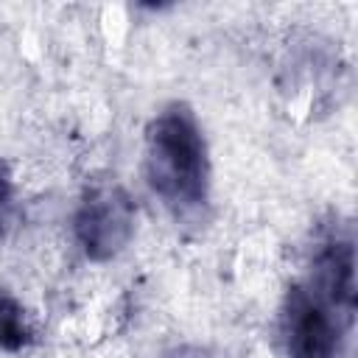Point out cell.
<instances>
[{
	"instance_id": "1",
	"label": "cell",
	"mask_w": 358,
	"mask_h": 358,
	"mask_svg": "<svg viewBox=\"0 0 358 358\" xmlns=\"http://www.w3.org/2000/svg\"><path fill=\"white\" fill-rule=\"evenodd\" d=\"M145 171L154 193L176 213H190L207 201V145L185 103H171L151 120L145 137Z\"/></svg>"
},
{
	"instance_id": "6",
	"label": "cell",
	"mask_w": 358,
	"mask_h": 358,
	"mask_svg": "<svg viewBox=\"0 0 358 358\" xmlns=\"http://www.w3.org/2000/svg\"><path fill=\"white\" fill-rule=\"evenodd\" d=\"M168 358H207V355L199 352V350H176V352H171Z\"/></svg>"
},
{
	"instance_id": "2",
	"label": "cell",
	"mask_w": 358,
	"mask_h": 358,
	"mask_svg": "<svg viewBox=\"0 0 358 358\" xmlns=\"http://www.w3.org/2000/svg\"><path fill=\"white\" fill-rule=\"evenodd\" d=\"M134 232V207L120 187H95L78 207L76 235L95 260L117 255Z\"/></svg>"
},
{
	"instance_id": "5",
	"label": "cell",
	"mask_w": 358,
	"mask_h": 358,
	"mask_svg": "<svg viewBox=\"0 0 358 358\" xmlns=\"http://www.w3.org/2000/svg\"><path fill=\"white\" fill-rule=\"evenodd\" d=\"M31 341V330L25 322L22 305L0 291V347L3 350H20Z\"/></svg>"
},
{
	"instance_id": "4",
	"label": "cell",
	"mask_w": 358,
	"mask_h": 358,
	"mask_svg": "<svg viewBox=\"0 0 358 358\" xmlns=\"http://www.w3.org/2000/svg\"><path fill=\"white\" fill-rule=\"evenodd\" d=\"M330 310L350 322L355 302V280H352V246L350 243H327L316 257L313 288H310Z\"/></svg>"
},
{
	"instance_id": "3",
	"label": "cell",
	"mask_w": 358,
	"mask_h": 358,
	"mask_svg": "<svg viewBox=\"0 0 358 358\" xmlns=\"http://www.w3.org/2000/svg\"><path fill=\"white\" fill-rule=\"evenodd\" d=\"M344 316L330 310L313 291L294 288L285 308V336L294 358H341Z\"/></svg>"
}]
</instances>
